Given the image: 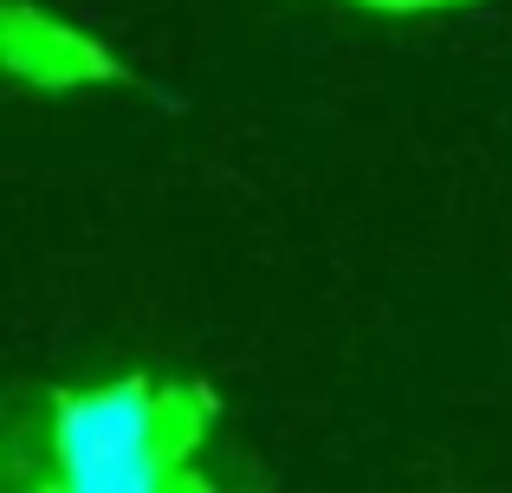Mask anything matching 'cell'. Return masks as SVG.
<instances>
[{
	"label": "cell",
	"instance_id": "cell-1",
	"mask_svg": "<svg viewBox=\"0 0 512 493\" xmlns=\"http://www.w3.org/2000/svg\"><path fill=\"white\" fill-rule=\"evenodd\" d=\"M214 390L208 383H163V377H111L46 390L39 409V448H13L7 481L26 461H46L26 487L59 493H195L208 487L201 448L214 435Z\"/></svg>",
	"mask_w": 512,
	"mask_h": 493
},
{
	"label": "cell",
	"instance_id": "cell-2",
	"mask_svg": "<svg viewBox=\"0 0 512 493\" xmlns=\"http://www.w3.org/2000/svg\"><path fill=\"white\" fill-rule=\"evenodd\" d=\"M0 65H7L13 85L39 91V98L130 85V65L117 59L98 33L33 7V0H7V7H0Z\"/></svg>",
	"mask_w": 512,
	"mask_h": 493
},
{
	"label": "cell",
	"instance_id": "cell-3",
	"mask_svg": "<svg viewBox=\"0 0 512 493\" xmlns=\"http://www.w3.org/2000/svg\"><path fill=\"white\" fill-rule=\"evenodd\" d=\"M344 7H363V13H448V7H467V0H344Z\"/></svg>",
	"mask_w": 512,
	"mask_h": 493
}]
</instances>
